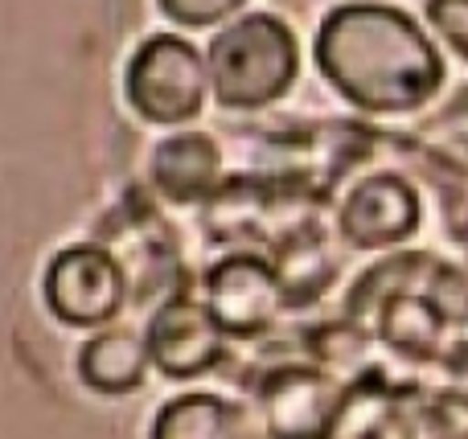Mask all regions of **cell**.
Returning a JSON list of instances; mask_svg holds the SVG:
<instances>
[{"instance_id": "1", "label": "cell", "mask_w": 468, "mask_h": 439, "mask_svg": "<svg viewBox=\"0 0 468 439\" xmlns=\"http://www.w3.org/2000/svg\"><path fill=\"white\" fill-rule=\"evenodd\" d=\"M324 78L366 111H415L444 82V62L395 5H341L316 33Z\"/></svg>"}, {"instance_id": "2", "label": "cell", "mask_w": 468, "mask_h": 439, "mask_svg": "<svg viewBox=\"0 0 468 439\" xmlns=\"http://www.w3.org/2000/svg\"><path fill=\"white\" fill-rule=\"evenodd\" d=\"M296 37L275 16H242L210 46V78L222 107H263L296 78Z\"/></svg>"}, {"instance_id": "3", "label": "cell", "mask_w": 468, "mask_h": 439, "mask_svg": "<svg viewBox=\"0 0 468 439\" xmlns=\"http://www.w3.org/2000/svg\"><path fill=\"white\" fill-rule=\"evenodd\" d=\"M206 95V70L186 37H148L128 66V103L153 123H181L197 115Z\"/></svg>"}, {"instance_id": "4", "label": "cell", "mask_w": 468, "mask_h": 439, "mask_svg": "<svg viewBox=\"0 0 468 439\" xmlns=\"http://www.w3.org/2000/svg\"><path fill=\"white\" fill-rule=\"evenodd\" d=\"M46 300L66 325H99L123 300V276L99 246H70L46 276Z\"/></svg>"}, {"instance_id": "5", "label": "cell", "mask_w": 468, "mask_h": 439, "mask_svg": "<svg viewBox=\"0 0 468 439\" xmlns=\"http://www.w3.org/2000/svg\"><path fill=\"white\" fill-rule=\"evenodd\" d=\"M280 279L255 259H234L227 267H218L210 276V317L218 320V329L239 337H250L259 329H267L280 312Z\"/></svg>"}, {"instance_id": "6", "label": "cell", "mask_w": 468, "mask_h": 439, "mask_svg": "<svg viewBox=\"0 0 468 439\" xmlns=\"http://www.w3.org/2000/svg\"><path fill=\"white\" fill-rule=\"evenodd\" d=\"M341 226L357 246H387L407 238L420 226V197L395 172H378V177L362 181L354 197L346 202Z\"/></svg>"}, {"instance_id": "7", "label": "cell", "mask_w": 468, "mask_h": 439, "mask_svg": "<svg viewBox=\"0 0 468 439\" xmlns=\"http://www.w3.org/2000/svg\"><path fill=\"white\" fill-rule=\"evenodd\" d=\"M148 353L161 361L169 374H202L222 353V329L210 317V308L197 304H169L156 312Z\"/></svg>"}, {"instance_id": "8", "label": "cell", "mask_w": 468, "mask_h": 439, "mask_svg": "<svg viewBox=\"0 0 468 439\" xmlns=\"http://www.w3.org/2000/svg\"><path fill=\"white\" fill-rule=\"evenodd\" d=\"M341 399L316 374H283L280 386L267 394V415L280 439H316L333 427Z\"/></svg>"}, {"instance_id": "9", "label": "cell", "mask_w": 468, "mask_h": 439, "mask_svg": "<svg viewBox=\"0 0 468 439\" xmlns=\"http://www.w3.org/2000/svg\"><path fill=\"white\" fill-rule=\"evenodd\" d=\"M148 350L128 333H103L82 350V378L103 394H120L144 378Z\"/></svg>"}, {"instance_id": "10", "label": "cell", "mask_w": 468, "mask_h": 439, "mask_svg": "<svg viewBox=\"0 0 468 439\" xmlns=\"http://www.w3.org/2000/svg\"><path fill=\"white\" fill-rule=\"evenodd\" d=\"M214 164H218V152L206 136H177L156 148L153 156V172L161 181V189H169L177 197L202 193L214 181Z\"/></svg>"}, {"instance_id": "11", "label": "cell", "mask_w": 468, "mask_h": 439, "mask_svg": "<svg viewBox=\"0 0 468 439\" xmlns=\"http://www.w3.org/2000/svg\"><path fill=\"white\" fill-rule=\"evenodd\" d=\"M153 439H242V427L234 407L210 394H194V399H177L173 407H165Z\"/></svg>"}, {"instance_id": "12", "label": "cell", "mask_w": 468, "mask_h": 439, "mask_svg": "<svg viewBox=\"0 0 468 439\" xmlns=\"http://www.w3.org/2000/svg\"><path fill=\"white\" fill-rule=\"evenodd\" d=\"M382 333L407 353H431L444 333V312L428 296H390L382 312Z\"/></svg>"}, {"instance_id": "13", "label": "cell", "mask_w": 468, "mask_h": 439, "mask_svg": "<svg viewBox=\"0 0 468 439\" xmlns=\"http://www.w3.org/2000/svg\"><path fill=\"white\" fill-rule=\"evenodd\" d=\"M428 16L448 37V46L468 57V0H428Z\"/></svg>"}, {"instance_id": "14", "label": "cell", "mask_w": 468, "mask_h": 439, "mask_svg": "<svg viewBox=\"0 0 468 439\" xmlns=\"http://www.w3.org/2000/svg\"><path fill=\"white\" fill-rule=\"evenodd\" d=\"M247 0H161V8L181 25H214Z\"/></svg>"}]
</instances>
